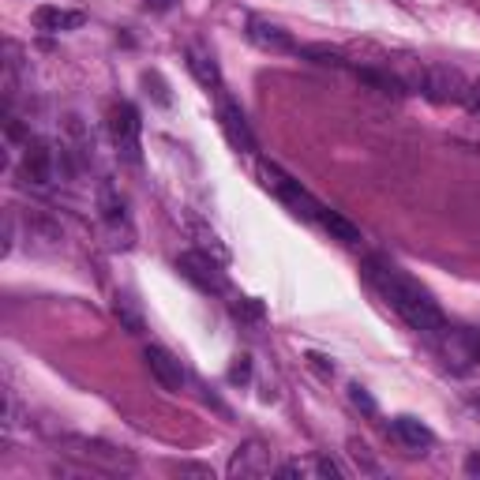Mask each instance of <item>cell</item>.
<instances>
[{"label": "cell", "mask_w": 480, "mask_h": 480, "mask_svg": "<svg viewBox=\"0 0 480 480\" xmlns=\"http://www.w3.org/2000/svg\"><path fill=\"white\" fill-rule=\"evenodd\" d=\"M364 278H368L372 290L387 301L417 334H428V338L446 334L443 308L432 301V293L424 290L417 278H409L405 271H398L394 263H383V260H368L364 263Z\"/></svg>", "instance_id": "obj_1"}, {"label": "cell", "mask_w": 480, "mask_h": 480, "mask_svg": "<svg viewBox=\"0 0 480 480\" xmlns=\"http://www.w3.org/2000/svg\"><path fill=\"white\" fill-rule=\"evenodd\" d=\"M56 446H60V451L68 454V458H76L83 469H90V473H106V476H128V473H136L132 451H124V446H113V443H106V439L60 432V435H56Z\"/></svg>", "instance_id": "obj_2"}, {"label": "cell", "mask_w": 480, "mask_h": 480, "mask_svg": "<svg viewBox=\"0 0 480 480\" xmlns=\"http://www.w3.org/2000/svg\"><path fill=\"white\" fill-rule=\"evenodd\" d=\"M260 177H263V184H267V191H274V196L290 207L297 218H304V221H315L319 226V218H323V203H319L311 191H304L301 188V180H293L290 173H281L274 162H260Z\"/></svg>", "instance_id": "obj_3"}, {"label": "cell", "mask_w": 480, "mask_h": 480, "mask_svg": "<svg viewBox=\"0 0 480 480\" xmlns=\"http://www.w3.org/2000/svg\"><path fill=\"white\" fill-rule=\"evenodd\" d=\"M421 94H428L432 102H451V106H462V102H473V87L469 79L451 68V64H424V72H421Z\"/></svg>", "instance_id": "obj_4"}, {"label": "cell", "mask_w": 480, "mask_h": 480, "mask_svg": "<svg viewBox=\"0 0 480 480\" xmlns=\"http://www.w3.org/2000/svg\"><path fill=\"white\" fill-rule=\"evenodd\" d=\"M177 271H180V278H188L203 293H226L230 290L226 271H221V263L210 251H184L177 260Z\"/></svg>", "instance_id": "obj_5"}, {"label": "cell", "mask_w": 480, "mask_h": 480, "mask_svg": "<svg viewBox=\"0 0 480 480\" xmlns=\"http://www.w3.org/2000/svg\"><path fill=\"white\" fill-rule=\"evenodd\" d=\"M19 177L35 188H49L60 177V158L46 139H26L23 158H19Z\"/></svg>", "instance_id": "obj_6"}, {"label": "cell", "mask_w": 480, "mask_h": 480, "mask_svg": "<svg viewBox=\"0 0 480 480\" xmlns=\"http://www.w3.org/2000/svg\"><path fill=\"white\" fill-rule=\"evenodd\" d=\"M139 113L132 102H113L109 106V136L120 158L128 162H139Z\"/></svg>", "instance_id": "obj_7"}, {"label": "cell", "mask_w": 480, "mask_h": 480, "mask_svg": "<svg viewBox=\"0 0 480 480\" xmlns=\"http://www.w3.org/2000/svg\"><path fill=\"white\" fill-rule=\"evenodd\" d=\"M98 210H102V226L109 233V244L113 248H132V221H128V210H124V199L113 191V184H102L98 191Z\"/></svg>", "instance_id": "obj_8"}, {"label": "cell", "mask_w": 480, "mask_h": 480, "mask_svg": "<svg viewBox=\"0 0 480 480\" xmlns=\"http://www.w3.org/2000/svg\"><path fill=\"white\" fill-rule=\"evenodd\" d=\"M271 469H274V454H271V446L260 443V439L240 443L233 451V458H230V476H240V480L271 476Z\"/></svg>", "instance_id": "obj_9"}, {"label": "cell", "mask_w": 480, "mask_h": 480, "mask_svg": "<svg viewBox=\"0 0 480 480\" xmlns=\"http://www.w3.org/2000/svg\"><path fill=\"white\" fill-rule=\"evenodd\" d=\"M218 124H221V132H226V139H230L233 150H240V154L255 150V136H251V128H248L240 106L233 98H226V94H221V102H218Z\"/></svg>", "instance_id": "obj_10"}, {"label": "cell", "mask_w": 480, "mask_h": 480, "mask_svg": "<svg viewBox=\"0 0 480 480\" xmlns=\"http://www.w3.org/2000/svg\"><path fill=\"white\" fill-rule=\"evenodd\" d=\"M143 361H147L150 375L162 383V391H180V387H184V368H180V361L169 353V349L147 345V349H143Z\"/></svg>", "instance_id": "obj_11"}, {"label": "cell", "mask_w": 480, "mask_h": 480, "mask_svg": "<svg viewBox=\"0 0 480 480\" xmlns=\"http://www.w3.org/2000/svg\"><path fill=\"white\" fill-rule=\"evenodd\" d=\"M248 38L260 49H267V53H301V46L285 35L281 26H274L271 19H260V15L248 19Z\"/></svg>", "instance_id": "obj_12"}, {"label": "cell", "mask_w": 480, "mask_h": 480, "mask_svg": "<svg viewBox=\"0 0 480 480\" xmlns=\"http://www.w3.org/2000/svg\"><path fill=\"white\" fill-rule=\"evenodd\" d=\"M83 12H64V8H53V5H42L35 8V15H30V23H35V30H46V35H60V30H76L83 26Z\"/></svg>", "instance_id": "obj_13"}, {"label": "cell", "mask_w": 480, "mask_h": 480, "mask_svg": "<svg viewBox=\"0 0 480 480\" xmlns=\"http://www.w3.org/2000/svg\"><path fill=\"white\" fill-rule=\"evenodd\" d=\"M188 68H191V76H196L203 87L221 90V72H218V64H214V56H210V49L188 46Z\"/></svg>", "instance_id": "obj_14"}, {"label": "cell", "mask_w": 480, "mask_h": 480, "mask_svg": "<svg viewBox=\"0 0 480 480\" xmlns=\"http://www.w3.org/2000/svg\"><path fill=\"white\" fill-rule=\"evenodd\" d=\"M391 432H394V439H398V443H405V446H409V451H424V446H432V443H435L432 428H424L417 417H398V421L391 424Z\"/></svg>", "instance_id": "obj_15"}, {"label": "cell", "mask_w": 480, "mask_h": 480, "mask_svg": "<svg viewBox=\"0 0 480 480\" xmlns=\"http://www.w3.org/2000/svg\"><path fill=\"white\" fill-rule=\"evenodd\" d=\"M319 226H323V230H327L334 240H342V244H357V240H361V230L349 226V221H345L342 214H334L331 207L323 210V218H319Z\"/></svg>", "instance_id": "obj_16"}, {"label": "cell", "mask_w": 480, "mask_h": 480, "mask_svg": "<svg viewBox=\"0 0 480 480\" xmlns=\"http://www.w3.org/2000/svg\"><path fill=\"white\" fill-rule=\"evenodd\" d=\"M301 53H304V56H311L315 64H331V68H345V64H349L338 49H327V46H304Z\"/></svg>", "instance_id": "obj_17"}, {"label": "cell", "mask_w": 480, "mask_h": 480, "mask_svg": "<svg viewBox=\"0 0 480 480\" xmlns=\"http://www.w3.org/2000/svg\"><path fill=\"white\" fill-rule=\"evenodd\" d=\"M113 308H117V319H120V323H124L128 331H132V334H139V331H143L139 315L132 311V304H128V297H117V304H113Z\"/></svg>", "instance_id": "obj_18"}, {"label": "cell", "mask_w": 480, "mask_h": 480, "mask_svg": "<svg viewBox=\"0 0 480 480\" xmlns=\"http://www.w3.org/2000/svg\"><path fill=\"white\" fill-rule=\"evenodd\" d=\"M233 311H237L240 319H260V315H263V304H260V301H251V297H244V301L233 304Z\"/></svg>", "instance_id": "obj_19"}, {"label": "cell", "mask_w": 480, "mask_h": 480, "mask_svg": "<svg viewBox=\"0 0 480 480\" xmlns=\"http://www.w3.org/2000/svg\"><path fill=\"white\" fill-rule=\"evenodd\" d=\"M143 87H154V98H158V106H169V90H166V83L158 79L154 72H147V76H143Z\"/></svg>", "instance_id": "obj_20"}, {"label": "cell", "mask_w": 480, "mask_h": 480, "mask_svg": "<svg viewBox=\"0 0 480 480\" xmlns=\"http://www.w3.org/2000/svg\"><path fill=\"white\" fill-rule=\"evenodd\" d=\"M349 398H353V405H361L364 413H375V398H372L364 387H357V383H353V387H349Z\"/></svg>", "instance_id": "obj_21"}, {"label": "cell", "mask_w": 480, "mask_h": 480, "mask_svg": "<svg viewBox=\"0 0 480 480\" xmlns=\"http://www.w3.org/2000/svg\"><path fill=\"white\" fill-rule=\"evenodd\" d=\"M248 375H251V361L248 357H237V364L230 368V379L233 383H248Z\"/></svg>", "instance_id": "obj_22"}, {"label": "cell", "mask_w": 480, "mask_h": 480, "mask_svg": "<svg viewBox=\"0 0 480 480\" xmlns=\"http://www.w3.org/2000/svg\"><path fill=\"white\" fill-rule=\"evenodd\" d=\"M349 451H353V458H357V462H364V469H372V473L379 469V465L372 462V454H368V446H364V443H357V439H353V443H349Z\"/></svg>", "instance_id": "obj_23"}, {"label": "cell", "mask_w": 480, "mask_h": 480, "mask_svg": "<svg viewBox=\"0 0 480 480\" xmlns=\"http://www.w3.org/2000/svg\"><path fill=\"white\" fill-rule=\"evenodd\" d=\"M173 5H177V0H147V8H150V12H169Z\"/></svg>", "instance_id": "obj_24"}, {"label": "cell", "mask_w": 480, "mask_h": 480, "mask_svg": "<svg viewBox=\"0 0 480 480\" xmlns=\"http://www.w3.org/2000/svg\"><path fill=\"white\" fill-rule=\"evenodd\" d=\"M465 473H469V476H480V454H469V458H465Z\"/></svg>", "instance_id": "obj_25"}, {"label": "cell", "mask_w": 480, "mask_h": 480, "mask_svg": "<svg viewBox=\"0 0 480 480\" xmlns=\"http://www.w3.org/2000/svg\"><path fill=\"white\" fill-rule=\"evenodd\" d=\"M177 473H196V476H214L210 469H203V465H177Z\"/></svg>", "instance_id": "obj_26"}, {"label": "cell", "mask_w": 480, "mask_h": 480, "mask_svg": "<svg viewBox=\"0 0 480 480\" xmlns=\"http://www.w3.org/2000/svg\"><path fill=\"white\" fill-rule=\"evenodd\" d=\"M469 357L480 364V338H469Z\"/></svg>", "instance_id": "obj_27"}, {"label": "cell", "mask_w": 480, "mask_h": 480, "mask_svg": "<svg viewBox=\"0 0 480 480\" xmlns=\"http://www.w3.org/2000/svg\"><path fill=\"white\" fill-rule=\"evenodd\" d=\"M473 106H476V109H480V79H476V83H473Z\"/></svg>", "instance_id": "obj_28"}, {"label": "cell", "mask_w": 480, "mask_h": 480, "mask_svg": "<svg viewBox=\"0 0 480 480\" xmlns=\"http://www.w3.org/2000/svg\"><path fill=\"white\" fill-rule=\"evenodd\" d=\"M469 402H473V405L480 409V387H476V391H469Z\"/></svg>", "instance_id": "obj_29"}]
</instances>
